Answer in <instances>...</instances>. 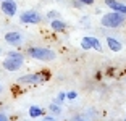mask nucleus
I'll list each match as a JSON object with an SVG mask.
<instances>
[{
  "label": "nucleus",
  "instance_id": "1",
  "mask_svg": "<svg viewBox=\"0 0 126 121\" xmlns=\"http://www.w3.org/2000/svg\"><path fill=\"white\" fill-rule=\"evenodd\" d=\"M125 21H126V15L118 13V11H113V10L105 13L100 18V24L104 26V28H108V29H116V28L125 24Z\"/></svg>",
  "mask_w": 126,
  "mask_h": 121
},
{
  "label": "nucleus",
  "instance_id": "2",
  "mask_svg": "<svg viewBox=\"0 0 126 121\" xmlns=\"http://www.w3.org/2000/svg\"><path fill=\"white\" fill-rule=\"evenodd\" d=\"M26 53L31 58L39 60V61H53L57 58V53L52 48H47V47H29Z\"/></svg>",
  "mask_w": 126,
  "mask_h": 121
},
{
  "label": "nucleus",
  "instance_id": "3",
  "mask_svg": "<svg viewBox=\"0 0 126 121\" xmlns=\"http://www.w3.org/2000/svg\"><path fill=\"white\" fill-rule=\"evenodd\" d=\"M50 77L48 71H39V73H31L18 77V84H41Z\"/></svg>",
  "mask_w": 126,
  "mask_h": 121
},
{
  "label": "nucleus",
  "instance_id": "4",
  "mask_svg": "<svg viewBox=\"0 0 126 121\" xmlns=\"http://www.w3.org/2000/svg\"><path fill=\"white\" fill-rule=\"evenodd\" d=\"M19 19H21V23H24V24H37V23L42 21V16L39 15L36 10H26V11L21 13Z\"/></svg>",
  "mask_w": 126,
  "mask_h": 121
},
{
  "label": "nucleus",
  "instance_id": "5",
  "mask_svg": "<svg viewBox=\"0 0 126 121\" xmlns=\"http://www.w3.org/2000/svg\"><path fill=\"white\" fill-rule=\"evenodd\" d=\"M81 47L84 48V50H91V48H94V50L100 52V50H102V42H100L97 37L87 36V37H82V39H81Z\"/></svg>",
  "mask_w": 126,
  "mask_h": 121
},
{
  "label": "nucleus",
  "instance_id": "6",
  "mask_svg": "<svg viewBox=\"0 0 126 121\" xmlns=\"http://www.w3.org/2000/svg\"><path fill=\"white\" fill-rule=\"evenodd\" d=\"M0 10L3 13L5 16H13L16 15V11H18V5H16L15 0H2V3H0Z\"/></svg>",
  "mask_w": 126,
  "mask_h": 121
},
{
  "label": "nucleus",
  "instance_id": "7",
  "mask_svg": "<svg viewBox=\"0 0 126 121\" xmlns=\"http://www.w3.org/2000/svg\"><path fill=\"white\" fill-rule=\"evenodd\" d=\"M2 66H3L7 71H18L23 66V60H16V58H11V57H7V58L2 61Z\"/></svg>",
  "mask_w": 126,
  "mask_h": 121
},
{
  "label": "nucleus",
  "instance_id": "8",
  "mask_svg": "<svg viewBox=\"0 0 126 121\" xmlns=\"http://www.w3.org/2000/svg\"><path fill=\"white\" fill-rule=\"evenodd\" d=\"M5 42L10 45H19L23 42V36L16 31H11V32H7L5 34Z\"/></svg>",
  "mask_w": 126,
  "mask_h": 121
},
{
  "label": "nucleus",
  "instance_id": "9",
  "mask_svg": "<svg viewBox=\"0 0 126 121\" xmlns=\"http://www.w3.org/2000/svg\"><path fill=\"white\" fill-rule=\"evenodd\" d=\"M105 5L108 8H111L113 11H118V13L126 15V3H121L118 0H105Z\"/></svg>",
  "mask_w": 126,
  "mask_h": 121
},
{
  "label": "nucleus",
  "instance_id": "10",
  "mask_svg": "<svg viewBox=\"0 0 126 121\" xmlns=\"http://www.w3.org/2000/svg\"><path fill=\"white\" fill-rule=\"evenodd\" d=\"M50 28L55 32H63V31L66 29V23L60 18H53V19H50Z\"/></svg>",
  "mask_w": 126,
  "mask_h": 121
},
{
  "label": "nucleus",
  "instance_id": "11",
  "mask_svg": "<svg viewBox=\"0 0 126 121\" xmlns=\"http://www.w3.org/2000/svg\"><path fill=\"white\" fill-rule=\"evenodd\" d=\"M107 45H108V48H110L111 52H120L123 48L121 42L116 40V39H113V37H107Z\"/></svg>",
  "mask_w": 126,
  "mask_h": 121
},
{
  "label": "nucleus",
  "instance_id": "12",
  "mask_svg": "<svg viewBox=\"0 0 126 121\" xmlns=\"http://www.w3.org/2000/svg\"><path fill=\"white\" fill-rule=\"evenodd\" d=\"M29 116H31V118H41V116H44V110H42L41 106L32 105V106L29 108Z\"/></svg>",
  "mask_w": 126,
  "mask_h": 121
},
{
  "label": "nucleus",
  "instance_id": "13",
  "mask_svg": "<svg viewBox=\"0 0 126 121\" xmlns=\"http://www.w3.org/2000/svg\"><path fill=\"white\" fill-rule=\"evenodd\" d=\"M7 57H11V58H16V60H24V55H23V53H19V52H15V50L8 52Z\"/></svg>",
  "mask_w": 126,
  "mask_h": 121
},
{
  "label": "nucleus",
  "instance_id": "14",
  "mask_svg": "<svg viewBox=\"0 0 126 121\" xmlns=\"http://www.w3.org/2000/svg\"><path fill=\"white\" fill-rule=\"evenodd\" d=\"M65 100H66V94H65V92H60L58 95H57V99H53V103L60 105V103H63Z\"/></svg>",
  "mask_w": 126,
  "mask_h": 121
},
{
  "label": "nucleus",
  "instance_id": "15",
  "mask_svg": "<svg viewBox=\"0 0 126 121\" xmlns=\"http://www.w3.org/2000/svg\"><path fill=\"white\" fill-rule=\"evenodd\" d=\"M48 110L52 111L53 115H60V113H62V106H60V105H57V103H53V102H52V105L48 106Z\"/></svg>",
  "mask_w": 126,
  "mask_h": 121
},
{
  "label": "nucleus",
  "instance_id": "16",
  "mask_svg": "<svg viewBox=\"0 0 126 121\" xmlns=\"http://www.w3.org/2000/svg\"><path fill=\"white\" fill-rule=\"evenodd\" d=\"M66 99L68 100H76V99H78V92H74V91L66 92Z\"/></svg>",
  "mask_w": 126,
  "mask_h": 121
},
{
  "label": "nucleus",
  "instance_id": "17",
  "mask_svg": "<svg viewBox=\"0 0 126 121\" xmlns=\"http://www.w3.org/2000/svg\"><path fill=\"white\" fill-rule=\"evenodd\" d=\"M71 3H73V7H74V8H78V10H81V8L84 7V5H82L81 2H79V0H73Z\"/></svg>",
  "mask_w": 126,
  "mask_h": 121
},
{
  "label": "nucleus",
  "instance_id": "18",
  "mask_svg": "<svg viewBox=\"0 0 126 121\" xmlns=\"http://www.w3.org/2000/svg\"><path fill=\"white\" fill-rule=\"evenodd\" d=\"M47 18H58V11H48V15H47Z\"/></svg>",
  "mask_w": 126,
  "mask_h": 121
},
{
  "label": "nucleus",
  "instance_id": "19",
  "mask_svg": "<svg viewBox=\"0 0 126 121\" xmlns=\"http://www.w3.org/2000/svg\"><path fill=\"white\" fill-rule=\"evenodd\" d=\"M79 2H81V3L86 7V5H92L94 2H95V0H79Z\"/></svg>",
  "mask_w": 126,
  "mask_h": 121
},
{
  "label": "nucleus",
  "instance_id": "20",
  "mask_svg": "<svg viewBox=\"0 0 126 121\" xmlns=\"http://www.w3.org/2000/svg\"><path fill=\"white\" fill-rule=\"evenodd\" d=\"M86 118H87L86 115H74V116L71 118V120H86Z\"/></svg>",
  "mask_w": 126,
  "mask_h": 121
},
{
  "label": "nucleus",
  "instance_id": "21",
  "mask_svg": "<svg viewBox=\"0 0 126 121\" xmlns=\"http://www.w3.org/2000/svg\"><path fill=\"white\" fill-rule=\"evenodd\" d=\"M8 120V115L3 113V111H0V121H7Z\"/></svg>",
  "mask_w": 126,
  "mask_h": 121
},
{
  "label": "nucleus",
  "instance_id": "22",
  "mask_svg": "<svg viewBox=\"0 0 126 121\" xmlns=\"http://www.w3.org/2000/svg\"><path fill=\"white\" fill-rule=\"evenodd\" d=\"M45 120L47 121H52V120H55V116H53V115H47V116H44Z\"/></svg>",
  "mask_w": 126,
  "mask_h": 121
},
{
  "label": "nucleus",
  "instance_id": "23",
  "mask_svg": "<svg viewBox=\"0 0 126 121\" xmlns=\"http://www.w3.org/2000/svg\"><path fill=\"white\" fill-rule=\"evenodd\" d=\"M0 53H2V48H0Z\"/></svg>",
  "mask_w": 126,
  "mask_h": 121
},
{
  "label": "nucleus",
  "instance_id": "24",
  "mask_svg": "<svg viewBox=\"0 0 126 121\" xmlns=\"http://www.w3.org/2000/svg\"><path fill=\"white\" fill-rule=\"evenodd\" d=\"M0 92H2V87H0Z\"/></svg>",
  "mask_w": 126,
  "mask_h": 121
},
{
  "label": "nucleus",
  "instance_id": "25",
  "mask_svg": "<svg viewBox=\"0 0 126 121\" xmlns=\"http://www.w3.org/2000/svg\"><path fill=\"white\" fill-rule=\"evenodd\" d=\"M0 2H2V0H0Z\"/></svg>",
  "mask_w": 126,
  "mask_h": 121
}]
</instances>
